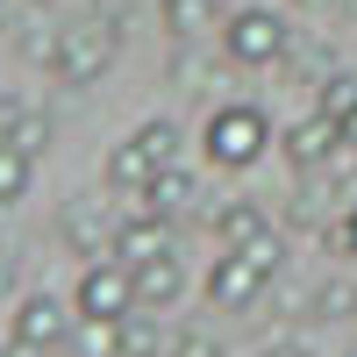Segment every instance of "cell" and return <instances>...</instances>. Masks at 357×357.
Wrapping results in <instances>:
<instances>
[{"label": "cell", "instance_id": "cell-1", "mask_svg": "<svg viewBox=\"0 0 357 357\" xmlns=\"http://www.w3.org/2000/svg\"><path fill=\"white\" fill-rule=\"evenodd\" d=\"M178 143H186V136H178V122H165V114L136 122V129L107 151V172H100V178H107V193H143L165 165H178Z\"/></svg>", "mask_w": 357, "mask_h": 357}, {"label": "cell", "instance_id": "cell-2", "mask_svg": "<svg viewBox=\"0 0 357 357\" xmlns=\"http://www.w3.org/2000/svg\"><path fill=\"white\" fill-rule=\"evenodd\" d=\"M207 165H222V172H250L264 151H272V122H264V114L257 107H243V100H236V107H215V114H207Z\"/></svg>", "mask_w": 357, "mask_h": 357}, {"label": "cell", "instance_id": "cell-3", "mask_svg": "<svg viewBox=\"0 0 357 357\" xmlns=\"http://www.w3.org/2000/svg\"><path fill=\"white\" fill-rule=\"evenodd\" d=\"M293 50V29H286V15H272V8H236L229 22H222V57L229 65H279V57Z\"/></svg>", "mask_w": 357, "mask_h": 357}, {"label": "cell", "instance_id": "cell-4", "mask_svg": "<svg viewBox=\"0 0 357 357\" xmlns=\"http://www.w3.org/2000/svg\"><path fill=\"white\" fill-rule=\"evenodd\" d=\"M143 301H136V272L122 257H93L79 272V286H72V314H86V321H129Z\"/></svg>", "mask_w": 357, "mask_h": 357}, {"label": "cell", "instance_id": "cell-5", "mask_svg": "<svg viewBox=\"0 0 357 357\" xmlns=\"http://www.w3.org/2000/svg\"><path fill=\"white\" fill-rule=\"evenodd\" d=\"M114 65V29L107 22H72L57 29V50H50V79L57 86H93Z\"/></svg>", "mask_w": 357, "mask_h": 357}, {"label": "cell", "instance_id": "cell-6", "mask_svg": "<svg viewBox=\"0 0 357 357\" xmlns=\"http://www.w3.org/2000/svg\"><path fill=\"white\" fill-rule=\"evenodd\" d=\"M72 321H79V314H65V301H57V293H29V301L15 307V329H8V343H15V357H43V350H65Z\"/></svg>", "mask_w": 357, "mask_h": 357}, {"label": "cell", "instance_id": "cell-7", "mask_svg": "<svg viewBox=\"0 0 357 357\" xmlns=\"http://www.w3.org/2000/svg\"><path fill=\"white\" fill-rule=\"evenodd\" d=\"M279 151H286V165H293V172H301V178H314L321 165H329V158L343 151V122H336V114H329V107H314V114H307V122H293V129L279 136Z\"/></svg>", "mask_w": 357, "mask_h": 357}, {"label": "cell", "instance_id": "cell-8", "mask_svg": "<svg viewBox=\"0 0 357 357\" xmlns=\"http://www.w3.org/2000/svg\"><path fill=\"white\" fill-rule=\"evenodd\" d=\"M264 286H272V272H257L243 250H222V257H215V272H207V301H215L222 314H243V307H257V293H264Z\"/></svg>", "mask_w": 357, "mask_h": 357}, {"label": "cell", "instance_id": "cell-9", "mask_svg": "<svg viewBox=\"0 0 357 357\" xmlns=\"http://www.w3.org/2000/svg\"><path fill=\"white\" fill-rule=\"evenodd\" d=\"M114 229H122V222H114L100 200H72L65 222H57V236H65L72 257H86V264H93V257H114Z\"/></svg>", "mask_w": 357, "mask_h": 357}, {"label": "cell", "instance_id": "cell-10", "mask_svg": "<svg viewBox=\"0 0 357 357\" xmlns=\"http://www.w3.org/2000/svg\"><path fill=\"white\" fill-rule=\"evenodd\" d=\"M165 250H172V215H158V207H136V215L114 229V257H122V264L165 257Z\"/></svg>", "mask_w": 357, "mask_h": 357}, {"label": "cell", "instance_id": "cell-11", "mask_svg": "<svg viewBox=\"0 0 357 357\" xmlns=\"http://www.w3.org/2000/svg\"><path fill=\"white\" fill-rule=\"evenodd\" d=\"M50 114L36 107V100H0V143H15V151H29V158H43L50 151Z\"/></svg>", "mask_w": 357, "mask_h": 357}, {"label": "cell", "instance_id": "cell-12", "mask_svg": "<svg viewBox=\"0 0 357 357\" xmlns=\"http://www.w3.org/2000/svg\"><path fill=\"white\" fill-rule=\"evenodd\" d=\"M129 272H136V301L143 307H178V293H186V264H178V250L143 257V264H129Z\"/></svg>", "mask_w": 357, "mask_h": 357}, {"label": "cell", "instance_id": "cell-13", "mask_svg": "<svg viewBox=\"0 0 357 357\" xmlns=\"http://www.w3.org/2000/svg\"><path fill=\"white\" fill-rule=\"evenodd\" d=\"M193 200H200V186H193V172H178V165H165V172L151 178V186L136 193V207H158V215H172V222L186 215Z\"/></svg>", "mask_w": 357, "mask_h": 357}, {"label": "cell", "instance_id": "cell-14", "mask_svg": "<svg viewBox=\"0 0 357 357\" xmlns=\"http://www.w3.org/2000/svg\"><path fill=\"white\" fill-rule=\"evenodd\" d=\"M165 29H172L178 43L222 36V8H215V0H165Z\"/></svg>", "mask_w": 357, "mask_h": 357}, {"label": "cell", "instance_id": "cell-15", "mask_svg": "<svg viewBox=\"0 0 357 357\" xmlns=\"http://www.w3.org/2000/svg\"><path fill=\"white\" fill-rule=\"evenodd\" d=\"M272 229V215H264L257 200H229V207H215V236H222V250H243L250 236H264Z\"/></svg>", "mask_w": 357, "mask_h": 357}, {"label": "cell", "instance_id": "cell-16", "mask_svg": "<svg viewBox=\"0 0 357 357\" xmlns=\"http://www.w3.org/2000/svg\"><path fill=\"white\" fill-rule=\"evenodd\" d=\"M72 357H122V321H72V336H65Z\"/></svg>", "mask_w": 357, "mask_h": 357}, {"label": "cell", "instance_id": "cell-17", "mask_svg": "<svg viewBox=\"0 0 357 357\" xmlns=\"http://www.w3.org/2000/svg\"><path fill=\"white\" fill-rule=\"evenodd\" d=\"M172 336H165V321H151V307H136L122 321V357H165Z\"/></svg>", "mask_w": 357, "mask_h": 357}, {"label": "cell", "instance_id": "cell-18", "mask_svg": "<svg viewBox=\"0 0 357 357\" xmlns=\"http://www.w3.org/2000/svg\"><path fill=\"white\" fill-rule=\"evenodd\" d=\"M29 178H36V158L15 151V143H0V207H15L29 193Z\"/></svg>", "mask_w": 357, "mask_h": 357}, {"label": "cell", "instance_id": "cell-19", "mask_svg": "<svg viewBox=\"0 0 357 357\" xmlns=\"http://www.w3.org/2000/svg\"><path fill=\"white\" fill-rule=\"evenodd\" d=\"M243 257L257 264V272H279V264H286V236H279V229H264V236H250V243H243Z\"/></svg>", "mask_w": 357, "mask_h": 357}, {"label": "cell", "instance_id": "cell-20", "mask_svg": "<svg viewBox=\"0 0 357 357\" xmlns=\"http://www.w3.org/2000/svg\"><path fill=\"white\" fill-rule=\"evenodd\" d=\"M172 357H222V343H215V336H200V329H186V336L172 343Z\"/></svg>", "mask_w": 357, "mask_h": 357}, {"label": "cell", "instance_id": "cell-21", "mask_svg": "<svg viewBox=\"0 0 357 357\" xmlns=\"http://www.w3.org/2000/svg\"><path fill=\"white\" fill-rule=\"evenodd\" d=\"M336 250H343V257H357V207L336 222Z\"/></svg>", "mask_w": 357, "mask_h": 357}, {"label": "cell", "instance_id": "cell-22", "mask_svg": "<svg viewBox=\"0 0 357 357\" xmlns=\"http://www.w3.org/2000/svg\"><path fill=\"white\" fill-rule=\"evenodd\" d=\"M336 122H343V143H350V151H357V100H350V107L336 114Z\"/></svg>", "mask_w": 357, "mask_h": 357}, {"label": "cell", "instance_id": "cell-23", "mask_svg": "<svg viewBox=\"0 0 357 357\" xmlns=\"http://www.w3.org/2000/svg\"><path fill=\"white\" fill-rule=\"evenodd\" d=\"M8 286H15V264H8V257H0V301H8Z\"/></svg>", "mask_w": 357, "mask_h": 357}, {"label": "cell", "instance_id": "cell-24", "mask_svg": "<svg viewBox=\"0 0 357 357\" xmlns=\"http://www.w3.org/2000/svg\"><path fill=\"white\" fill-rule=\"evenodd\" d=\"M8 29H15V8H8V0H0V36H8Z\"/></svg>", "mask_w": 357, "mask_h": 357}, {"label": "cell", "instance_id": "cell-25", "mask_svg": "<svg viewBox=\"0 0 357 357\" xmlns=\"http://www.w3.org/2000/svg\"><path fill=\"white\" fill-rule=\"evenodd\" d=\"M264 357H301V350H264Z\"/></svg>", "mask_w": 357, "mask_h": 357}]
</instances>
